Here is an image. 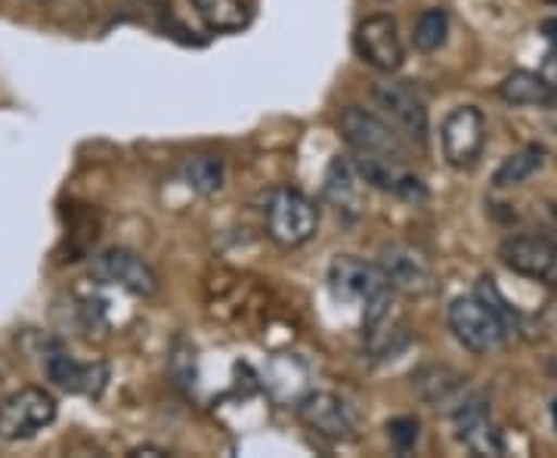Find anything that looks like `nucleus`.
<instances>
[{
	"label": "nucleus",
	"instance_id": "6",
	"mask_svg": "<svg viewBox=\"0 0 557 458\" xmlns=\"http://www.w3.org/2000/svg\"><path fill=\"white\" fill-rule=\"evenodd\" d=\"M57 397L44 387H22L0 403V440L20 443L57 421Z\"/></svg>",
	"mask_w": 557,
	"mask_h": 458
},
{
	"label": "nucleus",
	"instance_id": "21",
	"mask_svg": "<svg viewBox=\"0 0 557 458\" xmlns=\"http://www.w3.org/2000/svg\"><path fill=\"white\" fill-rule=\"evenodd\" d=\"M449 38V13L443 7H428L412 25V44L421 53H437Z\"/></svg>",
	"mask_w": 557,
	"mask_h": 458
},
{
	"label": "nucleus",
	"instance_id": "19",
	"mask_svg": "<svg viewBox=\"0 0 557 458\" xmlns=\"http://www.w3.org/2000/svg\"><path fill=\"white\" fill-rule=\"evenodd\" d=\"M177 174L199 196H214L223 189V180H226L223 161L218 156H189V159L180 161Z\"/></svg>",
	"mask_w": 557,
	"mask_h": 458
},
{
	"label": "nucleus",
	"instance_id": "12",
	"mask_svg": "<svg viewBox=\"0 0 557 458\" xmlns=\"http://www.w3.org/2000/svg\"><path fill=\"white\" fill-rule=\"evenodd\" d=\"M354 50L362 62H369L372 69H379L384 75L397 72L403 60H406V47L399 38V25L394 16L379 13L359 22L354 32Z\"/></svg>",
	"mask_w": 557,
	"mask_h": 458
},
{
	"label": "nucleus",
	"instance_id": "8",
	"mask_svg": "<svg viewBox=\"0 0 557 458\" xmlns=\"http://www.w3.org/2000/svg\"><path fill=\"white\" fill-rule=\"evenodd\" d=\"M379 270L387 285L406 298H424L437 288V273H434L431 260L406 242L381 245Z\"/></svg>",
	"mask_w": 557,
	"mask_h": 458
},
{
	"label": "nucleus",
	"instance_id": "18",
	"mask_svg": "<svg viewBox=\"0 0 557 458\" xmlns=\"http://www.w3.org/2000/svg\"><path fill=\"white\" fill-rule=\"evenodd\" d=\"M193 7H196L199 20L220 35L242 32L251 22V13L242 0H193Z\"/></svg>",
	"mask_w": 557,
	"mask_h": 458
},
{
	"label": "nucleus",
	"instance_id": "25",
	"mask_svg": "<svg viewBox=\"0 0 557 458\" xmlns=\"http://www.w3.org/2000/svg\"><path fill=\"white\" fill-rule=\"evenodd\" d=\"M548 214H552V220H555L557 226V205H548Z\"/></svg>",
	"mask_w": 557,
	"mask_h": 458
},
{
	"label": "nucleus",
	"instance_id": "26",
	"mask_svg": "<svg viewBox=\"0 0 557 458\" xmlns=\"http://www.w3.org/2000/svg\"><path fill=\"white\" fill-rule=\"evenodd\" d=\"M552 69H555V78H548V81H552V87L557 90V65H552Z\"/></svg>",
	"mask_w": 557,
	"mask_h": 458
},
{
	"label": "nucleus",
	"instance_id": "1",
	"mask_svg": "<svg viewBox=\"0 0 557 458\" xmlns=\"http://www.w3.org/2000/svg\"><path fill=\"white\" fill-rule=\"evenodd\" d=\"M341 134L359 177L369 186L394 193L406 201H424L428 189L421 177L409 171V146L381 115L366 112L359 106H347L341 112Z\"/></svg>",
	"mask_w": 557,
	"mask_h": 458
},
{
	"label": "nucleus",
	"instance_id": "7",
	"mask_svg": "<svg viewBox=\"0 0 557 458\" xmlns=\"http://www.w3.org/2000/svg\"><path fill=\"white\" fill-rule=\"evenodd\" d=\"M90 280L100 285H115L134 298H156L161 292L159 273L131 248H109L90 260Z\"/></svg>",
	"mask_w": 557,
	"mask_h": 458
},
{
	"label": "nucleus",
	"instance_id": "13",
	"mask_svg": "<svg viewBox=\"0 0 557 458\" xmlns=\"http://www.w3.org/2000/svg\"><path fill=\"white\" fill-rule=\"evenodd\" d=\"M453 424H456L458 443L474 456H505V437L480 397L468 399L461 409H456Z\"/></svg>",
	"mask_w": 557,
	"mask_h": 458
},
{
	"label": "nucleus",
	"instance_id": "27",
	"mask_svg": "<svg viewBox=\"0 0 557 458\" xmlns=\"http://www.w3.org/2000/svg\"><path fill=\"white\" fill-rule=\"evenodd\" d=\"M552 416H555V424H557V399L552 403Z\"/></svg>",
	"mask_w": 557,
	"mask_h": 458
},
{
	"label": "nucleus",
	"instance_id": "3",
	"mask_svg": "<svg viewBox=\"0 0 557 458\" xmlns=\"http://www.w3.org/2000/svg\"><path fill=\"white\" fill-rule=\"evenodd\" d=\"M263 223H267L270 239L276 242L278 248H300L317 236L319 208L300 189L278 186L267 196Z\"/></svg>",
	"mask_w": 557,
	"mask_h": 458
},
{
	"label": "nucleus",
	"instance_id": "15",
	"mask_svg": "<svg viewBox=\"0 0 557 458\" xmlns=\"http://www.w3.org/2000/svg\"><path fill=\"white\" fill-rule=\"evenodd\" d=\"M416 394L428 406H434V409H443L446 416H453L456 409H461L468 399H474L478 394L471 391V384L468 379H461L458 372L453 369H446V366H428V369H421L416 379Z\"/></svg>",
	"mask_w": 557,
	"mask_h": 458
},
{
	"label": "nucleus",
	"instance_id": "4",
	"mask_svg": "<svg viewBox=\"0 0 557 458\" xmlns=\"http://www.w3.org/2000/svg\"><path fill=\"white\" fill-rule=\"evenodd\" d=\"M446 319H449V329H453L458 344L465 350L478 354V357L496 354L508 338L505 319L498 317L496 307L486 298H480V295H465V298L453 300Z\"/></svg>",
	"mask_w": 557,
	"mask_h": 458
},
{
	"label": "nucleus",
	"instance_id": "28",
	"mask_svg": "<svg viewBox=\"0 0 557 458\" xmlns=\"http://www.w3.org/2000/svg\"><path fill=\"white\" fill-rule=\"evenodd\" d=\"M552 127H555V134H557V119H555V121H552Z\"/></svg>",
	"mask_w": 557,
	"mask_h": 458
},
{
	"label": "nucleus",
	"instance_id": "9",
	"mask_svg": "<svg viewBox=\"0 0 557 458\" xmlns=\"http://www.w3.org/2000/svg\"><path fill=\"white\" fill-rule=\"evenodd\" d=\"M440 143H443V159L456 171L474 168L486 146V119L478 106H458L453 109L443 127H440Z\"/></svg>",
	"mask_w": 557,
	"mask_h": 458
},
{
	"label": "nucleus",
	"instance_id": "14",
	"mask_svg": "<svg viewBox=\"0 0 557 458\" xmlns=\"http://www.w3.org/2000/svg\"><path fill=\"white\" fill-rule=\"evenodd\" d=\"M47 375L50 381L65 391V394H75V397H102L106 384H109V369L102 362H78L72 354L65 350H53L47 357Z\"/></svg>",
	"mask_w": 557,
	"mask_h": 458
},
{
	"label": "nucleus",
	"instance_id": "2",
	"mask_svg": "<svg viewBox=\"0 0 557 458\" xmlns=\"http://www.w3.org/2000/svg\"><path fill=\"white\" fill-rule=\"evenodd\" d=\"M329 292L338 300L362 304V325L369 338L375 341L391 322V307H394V288L381 276L379 263L341 255L329 267Z\"/></svg>",
	"mask_w": 557,
	"mask_h": 458
},
{
	"label": "nucleus",
	"instance_id": "20",
	"mask_svg": "<svg viewBox=\"0 0 557 458\" xmlns=\"http://www.w3.org/2000/svg\"><path fill=\"white\" fill-rule=\"evenodd\" d=\"M542 164H545V149L542 146H523L520 152L508 156L498 164V171L493 174V186L496 189L520 186V183H527V180L533 177L536 171H542Z\"/></svg>",
	"mask_w": 557,
	"mask_h": 458
},
{
	"label": "nucleus",
	"instance_id": "11",
	"mask_svg": "<svg viewBox=\"0 0 557 458\" xmlns=\"http://www.w3.org/2000/svg\"><path fill=\"white\" fill-rule=\"evenodd\" d=\"M298 419L317 434L332 443H347L359 437L357 409L332 391H310L298 403Z\"/></svg>",
	"mask_w": 557,
	"mask_h": 458
},
{
	"label": "nucleus",
	"instance_id": "5",
	"mask_svg": "<svg viewBox=\"0 0 557 458\" xmlns=\"http://www.w3.org/2000/svg\"><path fill=\"white\" fill-rule=\"evenodd\" d=\"M372 100L381 109L384 121L406 140V146L428 149V137H431L428 106L409 81H379L372 87Z\"/></svg>",
	"mask_w": 557,
	"mask_h": 458
},
{
	"label": "nucleus",
	"instance_id": "10",
	"mask_svg": "<svg viewBox=\"0 0 557 458\" xmlns=\"http://www.w3.org/2000/svg\"><path fill=\"white\" fill-rule=\"evenodd\" d=\"M498 260L518 276L557 288V245L539 233H515L498 245Z\"/></svg>",
	"mask_w": 557,
	"mask_h": 458
},
{
	"label": "nucleus",
	"instance_id": "24",
	"mask_svg": "<svg viewBox=\"0 0 557 458\" xmlns=\"http://www.w3.org/2000/svg\"><path fill=\"white\" fill-rule=\"evenodd\" d=\"M137 3H146V7H156V10H164V7H171V0H137Z\"/></svg>",
	"mask_w": 557,
	"mask_h": 458
},
{
	"label": "nucleus",
	"instance_id": "22",
	"mask_svg": "<svg viewBox=\"0 0 557 458\" xmlns=\"http://www.w3.org/2000/svg\"><path fill=\"white\" fill-rule=\"evenodd\" d=\"M387 440H391V446L397 449L399 456H406V453L416 449L418 440H421V424H418V419L399 416V419L387 424Z\"/></svg>",
	"mask_w": 557,
	"mask_h": 458
},
{
	"label": "nucleus",
	"instance_id": "16",
	"mask_svg": "<svg viewBox=\"0 0 557 458\" xmlns=\"http://www.w3.org/2000/svg\"><path fill=\"white\" fill-rule=\"evenodd\" d=\"M362 183L357 164L350 156H335L329 171H325V183H322V196L332 208H338L344 214H359L362 208Z\"/></svg>",
	"mask_w": 557,
	"mask_h": 458
},
{
	"label": "nucleus",
	"instance_id": "17",
	"mask_svg": "<svg viewBox=\"0 0 557 458\" xmlns=\"http://www.w3.org/2000/svg\"><path fill=\"white\" fill-rule=\"evenodd\" d=\"M498 97L511 106H539V109L557 106V90L552 87V81L542 78L536 72H523V69L511 72L498 84Z\"/></svg>",
	"mask_w": 557,
	"mask_h": 458
},
{
	"label": "nucleus",
	"instance_id": "29",
	"mask_svg": "<svg viewBox=\"0 0 557 458\" xmlns=\"http://www.w3.org/2000/svg\"><path fill=\"white\" fill-rule=\"evenodd\" d=\"M552 3H557V0H552Z\"/></svg>",
	"mask_w": 557,
	"mask_h": 458
},
{
	"label": "nucleus",
	"instance_id": "23",
	"mask_svg": "<svg viewBox=\"0 0 557 458\" xmlns=\"http://www.w3.org/2000/svg\"><path fill=\"white\" fill-rule=\"evenodd\" d=\"M131 456H168V449H161V446H137V449H131Z\"/></svg>",
	"mask_w": 557,
	"mask_h": 458
}]
</instances>
